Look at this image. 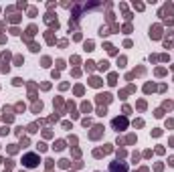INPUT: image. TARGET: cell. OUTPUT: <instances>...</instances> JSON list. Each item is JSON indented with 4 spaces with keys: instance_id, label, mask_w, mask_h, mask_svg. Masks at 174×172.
Masks as SVG:
<instances>
[{
    "instance_id": "24",
    "label": "cell",
    "mask_w": 174,
    "mask_h": 172,
    "mask_svg": "<svg viewBox=\"0 0 174 172\" xmlns=\"http://www.w3.org/2000/svg\"><path fill=\"white\" fill-rule=\"evenodd\" d=\"M105 114H107L105 107H99V109H97V115H105Z\"/></svg>"
},
{
    "instance_id": "20",
    "label": "cell",
    "mask_w": 174,
    "mask_h": 172,
    "mask_svg": "<svg viewBox=\"0 0 174 172\" xmlns=\"http://www.w3.org/2000/svg\"><path fill=\"white\" fill-rule=\"evenodd\" d=\"M144 91H146V93H150V91H154V85H152V83H148V85L144 87Z\"/></svg>"
},
{
    "instance_id": "22",
    "label": "cell",
    "mask_w": 174,
    "mask_h": 172,
    "mask_svg": "<svg viewBox=\"0 0 174 172\" xmlns=\"http://www.w3.org/2000/svg\"><path fill=\"white\" fill-rule=\"evenodd\" d=\"M37 128H39V126H37V123H30V126H28V132H39Z\"/></svg>"
},
{
    "instance_id": "7",
    "label": "cell",
    "mask_w": 174,
    "mask_h": 172,
    "mask_svg": "<svg viewBox=\"0 0 174 172\" xmlns=\"http://www.w3.org/2000/svg\"><path fill=\"white\" fill-rule=\"evenodd\" d=\"M45 20H47V22H49L51 26H55V28L59 26V22H57V18H53V14H47V18H45Z\"/></svg>"
},
{
    "instance_id": "29",
    "label": "cell",
    "mask_w": 174,
    "mask_h": 172,
    "mask_svg": "<svg viewBox=\"0 0 174 172\" xmlns=\"http://www.w3.org/2000/svg\"><path fill=\"white\" fill-rule=\"evenodd\" d=\"M138 109H146V101H138Z\"/></svg>"
},
{
    "instance_id": "34",
    "label": "cell",
    "mask_w": 174,
    "mask_h": 172,
    "mask_svg": "<svg viewBox=\"0 0 174 172\" xmlns=\"http://www.w3.org/2000/svg\"><path fill=\"white\" fill-rule=\"evenodd\" d=\"M168 162H170V166H174V158H170V160H168Z\"/></svg>"
},
{
    "instance_id": "1",
    "label": "cell",
    "mask_w": 174,
    "mask_h": 172,
    "mask_svg": "<svg viewBox=\"0 0 174 172\" xmlns=\"http://www.w3.org/2000/svg\"><path fill=\"white\" fill-rule=\"evenodd\" d=\"M22 164H24L26 168H37V166L41 164L39 154H35V152H28V154H24V156H22Z\"/></svg>"
},
{
    "instance_id": "5",
    "label": "cell",
    "mask_w": 174,
    "mask_h": 172,
    "mask_svg": "<svg viewBox=\"0 0 174 172\" xmlns=\"http://www.w3.org/2000/svg\"><path fill=\"white\" fill-rule=\"evenodd\" d=\"M101 132H103V126H93V132L89 134V138H91V140H97V138L101 136Z\"/></svg>"
},
{
    "instance_id": "23",
    "label": "cell",
    "mask_w": 174,
    "mask_h": 172,
    "mask_svg": "<svg viewBox=\"0 0 174 172\" xmlns=\"http://www.w3.org/2000/svg\"><path fill=\"white\" fill-rule=\"evenodd\" d=\"M14 109H16V112H24V103H16V107H14Z\"/></svg>"
},
{
    "instance_id": "17",
    "label": "cell",
    "mask_w": 174,
    "mask_h": 172,
    "mask_svg": "<svg viewBox=\"0 0 174 172\" xmlns=\"http://www.w3.org/2000/svg\"><path fill=\"white\" fill-rule=\"evenodd\" d=\"M117 65H119V67H125V57H119V59H117Z\"/></svg>"
},
{
    "instance_id": "3",
    "label": "cell",
    "mask_w": 174,
    "mask_h": 172,
    "mask_svg": "<svg viewBox=\"0 0 174 172\" xmlns=\"http://www.w3.org/2000/svg\"><path fill=\"white\" fill-rule=\"evenodd\" d=\"M109 172H128V164L125 162H112Z\"/></svg>"
},
{
    "instance_id": "18",
    "label": "cell",
    "mask_w": 174,
    "mask_h": 172,
    "mask_svg": "<svg viewBox=\"0 0 174 172\" xmlns=\"http://www.w3.org/2000/svg\"><path fill=\"white\" fill-rule=\"evenodd\" d=\"M49 65H51V59L45 57V59H43V67H49Z\"/></svg>"
},
{
    "instance_id": "27",
    "label": "cell",
    "mask_w": 174,
    "mask_h": 172,
    "mask_svg": "<svg viewBox=\"0 0 174 172\" xmlns=\"http://www.w3.org/2000/svg\"><path fill=\"white\" fill-rule=\"evenodd\" d=\"M75 93H77V95H81V93H83V87L77 85V87H75Z\"/></svg>"
},
{
    "instance_id": "16",
    "label": "cell",
    "mask_w": 174,
    "mask_h": 172,
    "mask_svg": "<svg viewBox=\"0 0 174 172\" xmlns=\"http://www.w3.org/2000/svg\"><path fill=\"white\" fill-rule=\"evenodd\" d=\"M59 166L61 168H69V160H59Z\"/></svg>"
},
{
    "instance_id": "31",
    "label": "cell",
    "mask_w": 174,
    "mask_h": 172,
    "mask_svg": "<svg viewBox=\"0 0 174 172\" xmlns=\"http://www.w3.org/2000/svg\"><path fill=\"white\" fill-rule=\"evenodd\" d=\"M45 150H47V144L41 142V144H39V152H45Z\"/></svg>"
},
{
    "instance_id": "14",
    "label": "cell",
    "mask_w": 174,
    "mask_h": 172,
    "mask_svg": "<svg viewBox=\"0 0 174 172\" xmlns=\"http://www.w3.org/2000/svg\"><path fill=\"white\" fill-rule=\"evenodd\" d=\"M99 69H101V71H107V69H109V63H107V61H101V63H99Z\"/></svg>"
},
{
    "instance_id": "10",
    "label": "cell",
    "mask_w": 174,
    "mask_h": 172,
    "mask_svg": "<svg viewBox=\"0 0 174 172\" xmlns=\"http://www.w3.org/2000/svg\"><path fill=\"white\" fill-rule=\"evenodd\" d=\"M4 121H12V114H10V107H4Z\"/></svg>"
},
{
    "instance_id": "9",
    "label": "cell",
    "mask_w": 174,
    "mask_h": 172,
    "mask_svg": "<svg viewBox=\"0 0 174 172\" xmlns=\"http://www.w3.org/2000/svg\"><path fill=\"white\" fill-rule=\"evenodd\" d=\"M89 85H91V87H99V85H101V79H99V77H91Z\"/></svg>"
},
{
    "instance_id": "12",
    "label": "cell",
    "mask_w": 174,
    "mask_h": 172,
    "mask_svg": "<svg viewBox=\"0 0 174 172\" xmlns=\"http://www.w3.org/2000/svg\"><path fill=\"white\" fill-rule=\"evenodd\" d=\"M41 109H43V103H41V101H37V103L33 105V112H35V114H39Z\"/></svg>"
},
{
    "instance_id": "4",
    "label": "cell",
    "mask_w": 174,
    "mask_h": 172,
    "mask_svg": "<svg viewBox=\"0 0 174 172\" xmlns=\"http://www.w3.org/2000/svg\"><path fill=\"white\" fill-rule=\"evenodd\" d=\"M114 97H112V93H99V95H97V103H109V101H112Z\"/></svg>"
},
{
    "instance_id": "28",
    "label": "cell",
    "mask_w": 174,
    "mask_h": 172,
    "mask_svg": "<svg viewBox=\"0 0 174 172\" xmlns=\"http://www.w3.org/2000/svg\"><path fill=\"white\" fill-rule=\"evenodd\" d=\"M93 65H95L93 61H87V71H93Z\"/></svg>"
},
{
    "instance_id": "35",
    "label": "cell",
    "mask_w": 174,
    "mask_h": 172,
    "mask_svg": "<svg viewBox=\"0 0 174 172\" xmlns=\"http://www.w3.org/2000/svg\"><path fill=\"white\" fill-rule=\"evenodd\" d=\"M49 172H53V170H49Z\"/></svg>"
},
{
    "instance_id": "13",
    "label": "cell",
    "mask_w": 174,
    "mask_h": 172,
    "mask_svg": "<svg viewBox=\"0 0 174 172\" xmlns=\"http://www.w3.org/2000/svg\"><path fill=\"white\" fill-rule=\"evenodd\" d=\"M81 109H83L85 114H89V112H91V103H87V101H85V103L81 105Z\"/></svg>"
},
{
    "instance_id": "11",
    "label": "cell",
    "mask_w": 174,
    "mask_h": 172,
    "mask_svg": "<svg viewBox=\"0 0 174 172\" xmlns=\"http://www.w3.org/2000/svg\"><path fill=\"white\" fill-rule=\"evenodd\" d=\"M107 83H109V85H116V83H117V75H116V73H109V79H107Z\"/></svg>"
},
{
    "instance_id": "15",
    "label": "cell",
    "mask_w": 174,
    "mask_h": 172,
    "mask_svg": "<svg viewBox=\"0 0 174 172\" xmlns=\"http://www.w3.org/2000/svg\"><path fill=\"white\" fill-rule=\"evenodd\" d=\"M47 43H51V45L55 43V39H53V33H51V30H49V33H47Z\"/></svg>"
},
{
    "instance_id": "30",
    "label": "cell",
    "mask_w": 174,
    "mask_h": 172,
    "mask_svg": "<svg viewBox=\"0 0 174 172\" xmlns=\"http://www.w3.org/2000/svg\"><path fill=\"white\" fill-rule=\"evenodd\" d=\"M16 150H18V148H16V146H14V144H12V146H8V152H10V154H14V152H16Z\"/></svg>"
},
{
    "instance_id": "33",
    "label": "cell",
    "mask_w": 174,
    "mask_h": 172,
    "mask_svg": "<svg viewBox=\"0 0 174 172\" xmlns=\"http://www.w3.org/2000/svg\"><path fill=\"white\" fill-rule=\"evenodd\" d=\"M166 126H168V128H174V119H168V121H166Z\"/></svg>"
},
{
    "instance_id": "19",
    "label": "cell",
    "mask_w": 174,
    "mask_h": 172,
    "mask_svg": "<svg viewBox=\"0 0 174 172\" xmlns=\"http://www.w3.org/2000/svg\"><path fill=\"white\" fill-rule=\"evenodd\" d=\"M8 59H10V53H8V51L2 53V61H4V65H6V61H8Z\"/></svg>"
},
{
    "instance_id": "8",
    "label": "cell",
    "mask_w": 174,
    "mask_h": 172,
    "mask_svg": "<svg viewBox=\"0 0 174 172\" xmlns=\"http://www.w3.org/2000/svg\"><path fill=\"white\" fill-rule=\"evenodd\" d=\"M63 148H65V142H63V140H57V142L53 144V150H57V152H61Z\"/></svg>"
},
{
    "instance_id": "6",
    "label": "cell",
    "mask_w": 174,
    "mask_h": 172,
    "mask_svg": "<svg viewBox=\"0 0 174 172\" xmlns=\"http://www.w3.org/2000/svg\"><path fill=\"white\" fill-rule=\"evenodd\" d=\"M160 30H162L160 26H152V28H150V37H152V39H160Z\"/></svg>"
},
{
    "instance_id": "26",
    "label": "cell",
    "mask_w": 174,
    "mask_h": 172,
    "mask_svg": "<svg viewBox=\"0 0 174 172\" xmlns=\"http://www.w3.org/2000/svg\"><path fill=\"white\" fill-rule=\"evenodd\" d=\"M45 164H47V168H49V170H53V160H51V158L45 160Z\"/></svg>"
},
{
    "instance_id": "21",
    "label": "cell",
    "mask_w": 174,
    "mask_h": 172,
    "mask_svg": "<svg viewBox=\"0 0 174 172\" xmlns=\"http://www.w3.org/2000/svg\"><path fill=\"white\" fill-rule=\"evenodd\" d=\"M142 126H144V121H142V119H136V121H134V128H142Z\"/></svg>"
},
{
    "instance_id": "2",
    "label": "cell",
    "mask_w": 174,
    "mask_h": 172,
    "mask_svg": "<svg viewBox=\"0 0 174 172\" xmlns=\"http://www.w3.org/2000/svg\"><path fill=\"white\" fill-rule=\"evenodd\" d=\"M112 126H114V130H117V132H123L125 128H128V119H125V115H121V117H116V119L112 121Z\"/></svg>"
},
{
    "instance_id": "32",
    "label": "cell",
    "mask_w": 174,
    "mask_h": 172,
    "mask_svg": "<svg viewBox=\"0 0 174 172\" xmlns=\"http://www.w3.org/2000/svg\"><path fill=\"white\" fill-rule=\"evenodd\" d=\"M14 63H16V65H22V57H14Z\"/></svg>"
},
{
    "instance_id": "25",
    "label": "cell",
    "mask_w": 174,
    "mask_h": 172,
    "mask_svg": "<svg viewBox=\"0 0 174 172\" xmlns=\"http://www.w3.org/2000/svg\"><path fill=\"white\" fill-rule=\"evenodd\" d=\"M85 49H87V51H93V43H91V41L85 43Z\"/></svg>"
}]
</instances>
